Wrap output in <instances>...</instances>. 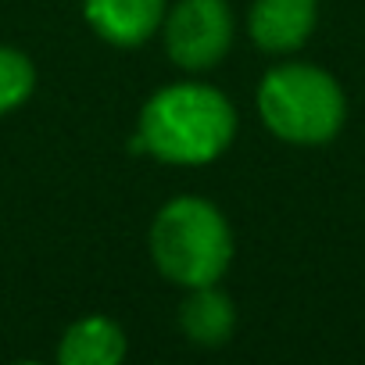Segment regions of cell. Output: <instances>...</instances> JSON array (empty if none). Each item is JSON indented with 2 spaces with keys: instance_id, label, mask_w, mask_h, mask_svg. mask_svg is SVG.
Here are the masks:
<instances>
[{
  "instance_id": "5",
  "label": "cell",
  "mask_w": 365,
  "mask_h": 365,
  "mask_svg": "<svg viewBox=\"0 0 365 365\" xmlns=\"http://www.w3.org/2000/svg\"><path fill=\"white\" fill-rule=\"evenodd\" d=\"M319 26V0H251L247 36L269 58H290Z\"/></svg>"
},
{
  "instance_id": "1",
  "label": "cell",
  "mask_w": 365,
  "mask_h": 365,
  "mask_svg": "<svg viewBox=\"0 0 365 365\" xmlns=\"http://www.w3.org/2000/svg\"><path fill=\"white\" fill-rule=\"evenodd\" d=\"M237 104L212 83L182 79L154 90L136 115V147L161 165L201 168L237 140Z\"/></svg>"
},
{
  "instance_id": "4",
  "label": "cell",
  "mask_w": 365,
  "mask_h": 365,
  "mask_svg": "<svg viewBox=\"0 0 365 365\" xmlns=\"http://www.w3.org/2000/svg\"><path fill=\"white\" fill-rule=\"evenodd\" d=\"M165 58L182 72H212L222 65L237 40V15L230 0H175L161 22Z\"/></svg>"
},
{
  "instance_id": "6",
  "label": "cell",
  "mask_w": 365,
  "mask_h": 365,
  "mask_svg": "<svg viewBox=\"0 0 365 365\" xmlns=\"http://www.w3.org/2000/svg\"><path fill=\"white\" fill-rule=\"evenodd\" d=\"M168 0H83L86 26L111 47L133 51L158 36Z\"/></svg>"
},
{
  "instance_id": "8",
  "label": "cell",
  "mask_w": 365,
  "mask_h": 365,
  "mask_svg": "<svg viewBox=\"0 0 365 365\" xmlns=\"http://www.w3.org/2000/svg\"><path fill=\"white\" fill-rule=\"evenodd\" d=\"M179 329L197 347H222L237 329V304L219 283L187 290L179 304Z\"/></svg>"
},
{
  "instance_id": "2",
  "label": "cell",
  "mask_w": 365,
  "mask_h": 365,
  "mask_svg": "<svg viewBox=\"0 0 365 365\" xmlns=\"http://www.w3.org/2000/svg\"><path fill=\"white\" fill-rule=\"evenodd\" d=\"M150 262L179 290L219 283L237 255L233 226L219 205L197 194L172 197L158 208L147 233Z\"/></svg>"
},
{
  "instance_id": "3",
  "label": "cell",
  "mask_w": 365,
  "mask_h": 365,
  "mask_svg": "<svg viewBox=\"0 0 365 365\" xmlns=\"http://www.w3.org/2000/svg\"><path fill=\"white\" fill-rule=\"evenodd\" d=\"M262 125L290 147H322L347 122V97L333 72L312 61H279L258 83Z\"/></svg>"
},
{
  "instance_id": "7",
  "label": "cell",
  "mask_w": 365,
  "mask_h": 365,
  "mask_svg": "<svg viewBox=\"0 0 365 365\" xmlns=\"http://www.w3.org/2000/svg\"><path fill=\"white\" fill-rule=\"evenodd\" d=\"M129 351L125 329L111 315H83L58 340L61 365H118Z\"/></svg>"
},
{
  "instance_id": "9",
  "label": "cell",
  "mask_w": 365,
  "mask_h": 365,
  "mask_svg": "<svg viewBox=\"0 0 365 365\" xmlns=\"http://www.w3.org/2000/svg\"><path fill=\"white\" fill-rule=\"evenodd\" d=\"M36 90V65L11 43H0V118L19 111Z\"/></svg>"
}]
</instances>
